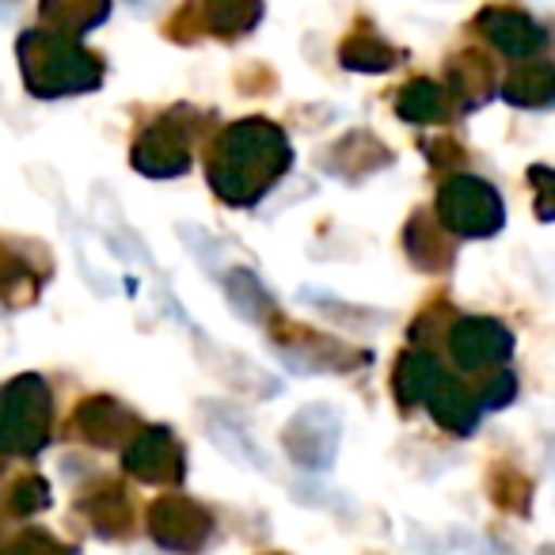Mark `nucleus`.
<instances>
[]
</instances>
